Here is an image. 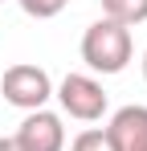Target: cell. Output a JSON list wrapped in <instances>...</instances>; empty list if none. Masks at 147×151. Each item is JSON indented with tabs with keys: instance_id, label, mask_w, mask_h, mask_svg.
<instances>
[{
	"instance_id": "6da1fadb",
	"label": "cell",
	"mask_w": 147,
	"mask_h": 151,
	"mask_svg": "<svg viewBox=\"0 0 147 151\" xmlns=\"http://www.w3.org/2000/svg\"><path fill=\"white\" fill-rule=\"evenodd\" d=\"M131 57H135V41H131V29H122L119 21L98 17L82 33V61L94 74H122Z\"/></svg>"
},
{
	"instance_id": "7a4b0ae2",
	"label": "cell",
	"mask_w": 147,
	"mask_h": 151,
	"mask_svg": "<svg viewBox=\"0 0 147 151\" xmlns=\"http://www.w3.org/2000/svg\"><path fill=\"white\" fill-rule=\"evenodd\" d=\"M0 94L8 106H17V110H41L49 98H53V78L41 70V65H33V61H17V65H8L4 78H0Z\"/></svg>"
},
{
	"instance_id": "3957f363",
	"label": "cell",
	"mask_w": 147,
	"mask_h": 151,
	"mask_svg": "<svg viewBox=\"0 0 147 151\" xmlns=\"http://www.w3.org/2000/svg\"><path fill=\"white\" fill-rule=\"evenodd\" d=\"M53 98L61 102V110L70 119H78V123H98L106 114V90L90 74H66L61 86L53 90Z\"/></svg>"
},
{
	"instance_id": "277c9868",
	"label": "cell",
	"mask_w": 147,
	"mask_h": 151,
	"mask_svg": "<svg viewBox=\"0 0 147 151\" xmlns=\"http://www.w3.org/2000/svg\"><path fill=\"white\" fill-rule=\"evenodd\" d=\"M12 139H17L21 151H66L61 114H53V110H45V106H41V110H29Z\"/></svg>"
},
{
	"instance_id": "5b68a950",
	"label": "cell",
	"mask_w": 147,
	"mask_h": 151,
	"mask_svg": "<svg viewBox=\"0 0 147 151\" xmlns=\"http://www.w3.org/2000/svg\"><path fill=\"white\" fill-rule=\"evenodd\" d=\"M115 151H143L147 143V106H122L102 127Z\"/></svg>"
},
{
	"instance_id": "8992f818",
	"label": "cell",
	"mask_w": 147,
	"mask_h": 151,
	"mask_svg": "<svg viewBox=\"0 0 147 151\" xmlns=\"http://www.w3.org/2000/svg\"><path fill=\"white\" fill-rule=\"evenodd\" d=\"M102 17L119 21L122 29H135L147 21V0H102Z\"/></svg>"
},
{
	"instance_id": "52a82bcc",
	"label": "cell",
	"mask_w": 147,
	"mask_h": 151,
	"mask_svg": "<svg viewBox=\"0 0 147 151\" xmlns=\"http://www.w3.org/2000/svg\"><path fill=\"white\" fill-rule=\"evenodd\" d=\"M21 4V12L24 17H37V21H49V17H57L70 0H17Z\"/></svg>"
},
{
	"instance_id": "ba28073f",
	"label": "cell",
	"mask_w": 147,
	"mask_h": 151,
	"mask_svg": "<svg viewBox=\"0 0 147 151\" xmlns=\"http://www.w3.org/2000/svg\"><path fill=\"white\" fill-rule=\"evenodd\" d=\"M70 151H115V147H110L106 131H98V127H90V131H82V135H78V139L70 143Z\"/></svg>"
},
{
	"instance_id": "9c48e42d",
	"label": "cell",
	"mask_w": 147,
	"mask_h": 151,
	"mask_svg": "<svg viewBox=\"0 0 147 151\" xmlns=\"http://www.w3.org/2000/svg\"><path fill=\"white\" fill-rule=\"evenodd\" d=\"M0 151H21V147H17V139H12V135H0Z\"/></svg>"
},
{
	"instance_id": "30bf717a",
	"label": "cell",
	"mask_w": 147,
	"mask_h": 151,
	"mask_svg": "<svg viewBox=\"0 0 147 151\" xmlns=\"http://www.w3.org/2000/svg\"><path fill=\"white\" fill-rule=\"evenodd\" d=\"M143 78H147V53H143Z\"/></svg>"
},
{
	"instance_id": "8fae6325",
	"label": "cell",
	"mask_w": 147,
	"mask_h": 151,
	"mask_svg": "<svg viewBox=\"0 0 147 151\" xmlns=\"http://www.w3.org/2000/svg\"><path fill=\"white\" fill-rule=\"evenodd\" d=\"M143 151H147V143H143Z\"/></svg>"
}]
</instances>
